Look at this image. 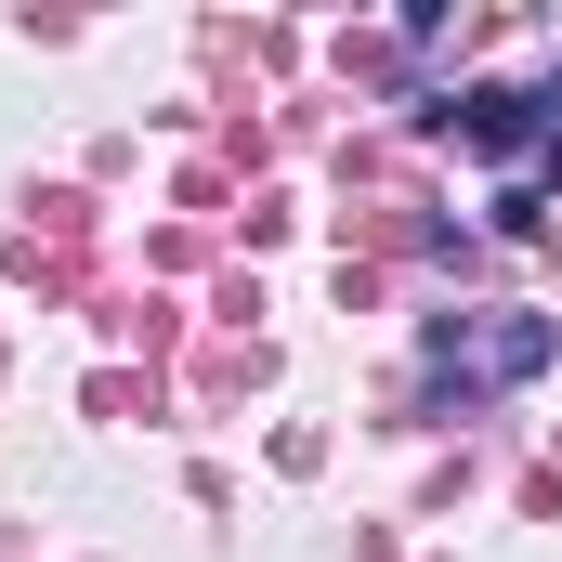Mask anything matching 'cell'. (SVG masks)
<instances>
[{
  "label": "cell",
  "instance_id": "7a4b0ae2",
  "mask_svg": "<svg viewBox=\"0 0 562 562\" xmlns=\"http://www.w3.org/2000/svg\"><path fill=\"white\" fill-rule=\"evenodd\" d=\"M445 132L471 144V157H524V144L550 132V92H510V79H484V92H458V105H445Z\"/></svg>",
  "mask_w": 562,
  "mask_h": 562
},
{
  "label": "cell",
  "instance_id": "3957f363",
  "mask_svg": "<svg viewBox=\"0 0 562 562\" xmlns=\"http://www.w3.org/2000/svg\"><path fill=\"white\" fill-rule=\"evenodd\" d=\"M537 157H550V183H562V92H550V132H537Z\"/></svg>",
  "mask_w": 562,
  "mask_h": 562
},
{
  "label": "cell",
  "instance_id": "6da1fadb",
  "mask_svg": "<svg viewBox=\"0 0 562 562\" xmlns=\"http://www.w3.org/2000/svg\"><path fill=\"white\" fill-rule=\"evenodd\" d=\"M431 380L458 393V406H484V393H524V380H550L562 327L550 314H431Z\"/></svg>",
  "mask_w": 562,
  "mask_h": 562
}]
</instances>
